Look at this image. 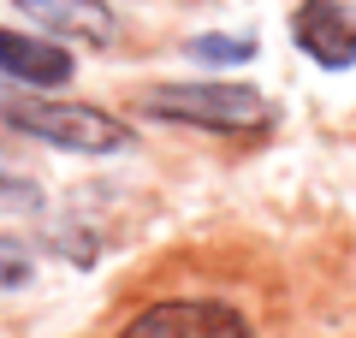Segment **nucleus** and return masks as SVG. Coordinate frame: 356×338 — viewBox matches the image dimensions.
Returning a JSON list of instances; mask_svg holds the SVG:
<instances>
[{
	"instance_id": "f257e3e1",
	"label": "nucleus",
	"mask_w": 356,
	"mask_h": 338,
	"mask_svg": "<svg viewBox=\"0 0 356 338\" xmlns=\"http://www.w3.org/2000/svg\"><path fill=\"white\" fill-rule=\"evenodd\" d=\"M0 119L24 137L48 143V149H72V154H119L131 149V125L113 119L102 107L83 101H54V95H13L0 107Z\"/></svg>"
},
{
	"instance_id": "f03ea898",
	"label": "nucleus",
	"mask_w": 356,
	"mask_h": 338,
	"mask_svg": "<svg viewBox=\"0 0 356 338\" xmlns=\"http://www.w3.org/2000/svg\"><path fill=\"white\" fill-rule=\"evenodd\" d=\"M143 113L166 119V125L191 131H255L267 125V95L250 83H161L143 95Z\"/></svg>"
},
{
	"instance_id": "7ed1b4c3",
	"label": "nucleus",
	"mask_w": 356,
	"mask_h": 338,
	"mask_svg": "<svg viewBox=\"0 0 356 338\" xmlns=\"http://www.w3.org/2000/svg\"><path fill=\"white\" fill-rule=\"evenodd\" d=\"M119 338H255L232 303H202V297H172L143 309Z\"/></svg>"
},
{
	"instance_id": "20e7f679",
	"label": "nucleus",
	"mask_w": 356,
	"mask_h": 338,
	"mask_svg": "<svg viewBox=\"0 0 356 338\" xmlns=\"http://www.w3.org/2000/svg\"><path fill=\"white\" fill-rule=\"evenodd\" d=\"M291 42L321 72H350L356 65V13L344 0H303L291 13Z\"/></svg>"
},
{
	"instance_id": "39448f33",
	"label": "nucleus",
	"mask_w": 356,
	"mask_h": 338,
	"mask_svg": "<svg viewBox=\"0 0 356 338\" xmlns=\"http://www.w3.org/2000/svg\"><path fill=\"white\" fill-rule=\"evenodd\" d=\"M0 72L30 89H65L72 54L48 36H30V30H0Z\"/></svg>"
},
{
	"instance_id": "423d86ee",
	"label": "nucleus",
	"mask_w": 356,
	"mask_h": 338,
	"mask_svg": "<svg viewBox=\"0 0 356 338\" xmlns=\"http://www.w3.org/2000/svg\"><path fill=\"white\" fill-rule=\"evenodd\" d=\"M30 13H42L54 30H65V36L113 42V13H107V6H95V0H60V6H30Z\"/></svg>"
},
{
	"instance_id": "0eeeda50",
	"label": "nucleus",
	"mask_w": 356,
	"mask_h": 338,
	"mask_svg": "<svg viewBox=\"0 0 356 338\" xmlns=\"http://www.w3.org/2000/svg\"><path fill=\"white\" fill-rule=\"evenodd\" d=\"M184 54L202 60V65H243L255 54V42L250 36H191V42H184Z\"/></svg>"
},
{
	"instance_id": "6e6552de",
	"label": "nucleus",
	"mask_w": 356,
	"mask_h": 338,
	"mask_svg": "<svg viewBox=\"0 0 356 338\" xmlns=\"http://www.w3.org/2000/svg\"><path fill=\"white\" fill-rule=\"evenodd\" d=\"M30 279V243L24 238H0V291H13V285H24Z\"/></svg>"
},
{
	"instance_id": "1a4fd4ad",
	"label": "nucleus",
	"mask_w": 356,
	"mask_h": 338,
	"mask_svg": "<svg viewBox=\"0 0 356 338\" xmlns=\"http://www.w3.org/2000/svg\"><path fill=\"white\" fill-rule=\"evenodd\" d=\"M36 214L42 208V190L30 184V178H13V172H0V214Z\"/></svg>"
},
{
	"instance_id": "9d476101",
	"label": "nucleus",
	"mask_w": 356,
	"mask_h": 338,
	"mask_svg": "<svg viewBox=\"0 0 356 338\" xmlns=\"http://www.w3.org/2000/svg\"><path fill=\"white\" fill-rule=\"evenodd\" d=\"M24 6H30V0H24Z\"/></svg>"
}]
</instances>
